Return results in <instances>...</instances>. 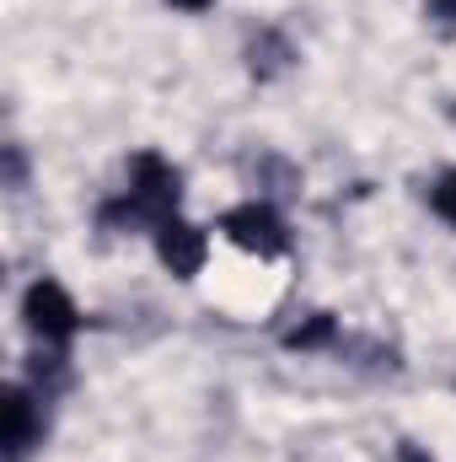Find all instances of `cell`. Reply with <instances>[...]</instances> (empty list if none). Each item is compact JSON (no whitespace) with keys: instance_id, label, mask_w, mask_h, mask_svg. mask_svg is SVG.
<instances>
[{"instance_id":"6da1fadb","label":"cell","mask_w":456,"mask_h":462,"mask_svg":"<svg viewBox=\"0 0 456 462\" xmlns=\"http://www.w3.org/2000/svg\"><path fill=\"white\" fill-rule=\"evenodd\" d=\"M178 205H183V172L161 151H140L129 162L123 194L97 210V221L103 231H156L167 216H178Z\"/></svg>"},{"instance_id":"7a4b0ae2","label":"cell","mask_w":456,"mask_h":462,"mask_svg":"<svg viewBox=\"0 0 456 462\" xmlns=\"http://www.w3.org/2000/svg\"><path fill=\"white\" fill-rule=\"evenodd\" d=\"M22 323H27V334L43 349H65L81 334V307H76V296L59 280L43 274V280H32L22 291Z\"/></svg>"},{"instance_id":"3957f363","label":"cell","mask_w":456,"mask_h":462,"mask_svg":"<svg viewBox=\"0 0 456 462\" xmlns=\"http://www.w3.org/2000/svg\"><path fill=\"white\" fill-rule=\"evenodd\" d=\"M221 236H226L236 253H247V258H279L290 247V226H285V216L269 199L231 205L226 216H221Z\"/></svg>"},{"instance_id":"277c9868","label":"cell","mask_w":456,"mask_h":462,"mask_svg":"<svg viewBox=\"0 0 456 462\" xmlns=\"http://www.w3.org/2000/svg\"><path fill=\"white\" fill-rule=\"evenodd\" d=\"M43 393L27 387V382H11L5 387V462H27L43 447Z\"/></svg>"},{"instance_id":"5b68a950","label":"cell","mask_w":456,"mask_h":462,"mask_svg":"<svg viewBox=\"0 0 456 462\" xmlns=\"http://www.w3.org/2000/svg\"><path fill=\"white\" fill-rule=\"evenodd\" d=\"M150 236H156V258H161L178 280L205 274V263H210V231L205 226H194L188 216H167Z\"/></svg>"},{"instance_id":"8992f818","label":"cell","mask_w":456,"mask_h":462,"mask_svg":"<svg viewBox=\"0 0 456 462\" xmlns=\"http://www.w3.org/2000/svg\"><path fill=\"white\" fill-rule=\"evenodd\" d=\"M290 60H296V49H290V38L274 32V27H263V32L252 38V49H247V65H252L258 76H279Z\"/></svg>"},{"instance_id":"52a82bcc","label":"cell","mask_w":456,"mask_h":462,"mask_svg":"<svg viewBox=\"0 0 456 462\" xmlns=\"http://www.w3.org/2000/svg\"><path fill=\"white\" fill-rule=\"evenodd\" d=\"M333 339H339V318H333V312H317L312 323H301V328L285 334L290 349H323V345H333Z\"/></svg>"},{"instance_id":"ba28073f","label":"cell","mask_w":456,"mask_h":462,"mask_svg":"<svg viewBox=\"0 0 456 462\" xmlns=\"http://www.w3.org/2000/svg\"><path fill=\"white\" fill-rule=\"evenodd\" d=\"M430 205H435V216H441V221H451V226H456V167L435 178V189H430Z\"/></svg>"},{"instance_id":"9c48e42d","label":"cell","mask_w":456,"mask_h":462,"mask_svg":"<svg viewBox=\"0 0 456 462\" xmlns=\"http://www.w3.org/2000/svg\"><path fill=\"white\" fill-rule=\"evenodd\" d=\"M424 16L441 27H456V0H424Z\"/></svg>"},{"instance_id":"30bf717a","label":"cell","mask_w":456,"mask_h":462,"mask_svg":"<svg viewBox=\"0 0 456 462\" xmlns=\"http://www.w3.org/2000/svg\"><path fill=\"white\" fill-rule=\"evenodd\" d=\"M167 5H172V11H188V16H199V11H210L215 0H167Z\"/></svg>"},{"instance_id":"8fae6325","label":"cell","mask_w":456,"mask_h":462,"mask_svg":"<svg viewBox=\"0 0 456 462\" xmlns=\"http://www.w3.org/2000/svg\"><path fill=\"white\" fill-rule=\"evenodd\" d=\"M397 462H435V457H430L424 447H403V452H397Z\"/></svg>"}]
</instances>
